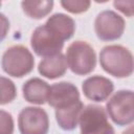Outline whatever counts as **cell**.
I'll use <instances>...</instances> for the list:
<instances>
[{
  "label": "cell",
  "mask_w": 134,
  "mask_h": 134,
  "mask_svg": "<svg viewBox=\"0 0 134 134\" xmlns=\"http://www.w3.org/2000/svg\"><path fill=\"white\" fill-rule=\"evenodd\" d=\"M122 134H133V127L131 126V127H129L126 131H124L122 132Z\"/></svg>",
  "instance_id": "cell-21"
},
{
  "label": "cell",
  "mask_w": 134,
  "mask_h": 134,
  "mask_svg": "<svg viewBox=\"0 0 134 134\" xmlns=\"http://www.w3.org/2000/svg\"><path fill=\"white\" fill-rule=\"evenodd\" d=\"M79 125L81 134H115L105 108L98 105L84 107L80 114Z\"/></svg>",
  "instance_id": "cell-6"
},
{
  "label": "cell",
  "mask_w": 134,
  "mask_h": 134,
  "mask_svg": "<svg viewBox=\"0 0 134 134\" xmlns=\"http://www.w3.org/2000/svg\"><path fill=\"white\" fill-rule=\"evenodd\" d=\"M65 41L47 24L35 28L30 37V46L39 57H52L61 53Z\"/></svg>",
  "instance_id": "cell-5"
},
{
  "label": "cell",
  "mask_w": 134,
  "mask_h": 134,
  "mask_svg": "<svg viewBox=\"0 0 134 134\" xmlns=\"http://www.w3.org/2000/svg\"><path fill=\"white\" fill-rule=\"evenodd\" d=\"M49 27H51L57 34H59L64 41L71 39L75 32V22L74 20L62 13H57L51 15L45 22Z\"/></svg>",
  "instance_id": "cell-14"
},
{
  "label": "cell",
  "mask_w": 134,
  "mask_h": 134,
  "mask_svg": "<svg viewBox=\"0 0 134 134\" xmlns=\"http://www.w3.org/2000/svg\"><path fill=\"white\" fill-rule=\"evenodd\" d=\"M84 108V104L77 103L62 109H55V120L59 127L64 131H72L79 125L80 114Z\"/></svg>",
  "instance_id": "cell-13"
},
{
  "label": "cell",
  "mask_w": 134,
  "mask_h": 134,
  "mask_svg": "<svg viewBox=\"0 0 134 134\" xmlns=\"http://www.w3.org/2000/svg\"><path fill=\"white\" fill-rule=\"evenodd\" d=\"M107 115L119 126H129L134 120V94L132 90L115 92L106 104Z\"/></svg>",
  "instance_id": "cell-4"
},
{
  "label": "cell",
  "mask_w": 134,
  "mask_h": 134,
  "mask_svg": "<svg viewBox=\"0 0 134 134\" xmlns=\"http://www.w3.org/2000/svg\"><path fill=\"white\" fill-rule=\"evenodd\" d=\"M17 97L15 83L8 77L0 75V105H7Z\"/></svg>",
  "instance_id": "cell-16"
},
{
  "label": "cell",
  "mask_w": 134,
  "mask_h": 134,
  "mask_svg": "<svg viewBox=\"0 0 134 134\" xmlns=\"http://www.w3.org/2000/svg\"><path fill=\"white\" fill-rule=\"evenodd\" d=\"M82 90L88 99L102 103L112 94L114 84L108 77L97 74L87 77L82 83Z\"/></svg>",
  "instance_id": "cell-10"
},
{
  "label": "cell",
  "mask_w": 134,
  "mask_h": 134,
  "mask_svg": "<svg viewBox=\"0 0 134 134\" xmlns=\"http://www.w3.org/2000/svg\"><path fill=\"white\" fill-rule=\"evenodd\" d=\"M80 99V92L76 86L70 82H60L49 86L47 103L54 109L69 107Z\"/></svg>",
  "instance_id": "cell-9"
},
{
  "label": "cell",
  "mask_w": 134,
  "mask_h": 134,
  "mask_svg": "<svg viewBox=\"0 0 134 134\" xmlns=\"http://www.w3.org/2000/svg\"><path fill=\"white\" fill-rule=\"evenodd\" d=\"M0 6H1V2H0Z\"/></svg>",
  "instance_id": "cell-22"
},
{
  "label": "cell",
  "mask_w": 134,
  "mask_h": 134,
  "mask_svg": "<svg viewBox=\"0 0 134 134\" xmlns=\"http://www.w3.org/2000/svg\"><path fill=\"white\" fill-rule=\"evenodd\" d=\"M1 67L6 74L13 77H23L34 70L35 59L27 47L13 45L4 51Z\"/></svg>",
  "instance_id": "cell-3"
},
{
  "label": "cell",
  "mask_w": 134,
  "mask_h": 134,
  "mask_svg": "<svg viewBox=\"0 0 134 134\" xmlns=\"http://www.w3.org/2000/svg\"><path fill=\"white\" fill-rule=\"evenodd\" d=\"M68 68L76 75H87L96 66V53L94 48L86 41H74L66 50Z\"/></svg>",
  "instance_id": "cell-2"
},
{
  "label": "cell",
  "mask_w": 134,
  "mask_h": 134,
  "mask_svg": "<svg viewBox=\"0 0 134 134\" xmlns=\"http://www.w3.org/2000/svg\"><path fill=\"white\" fill-rule=\"evenodd\" d=\"M60 3L65 10L71 14L85 13L91 5V2L88 0H63Z\"/></svg>",
  "instance_id": "cell-17"
},
{
  "label": "cell",
  "mask_w": 134,
  "mask_h": 134,
  "mask_svg": "<svg viewBox=\"0 0 134 134\" xmlns=\"http://www.w3.org/2000/svg\"><path fill=\"white\" fill-rule=\"evenodd\" d=\"M114 7L121 12L127 17H132L134 13V1L133 0H127V1H114L113 2Z\"/></svg>",
  "instance_id": "cell-19"
},
{
  "label": "cell",
  "mask_w": 134,
  "mask_h": 134,
  "mask_svg": "<svg viewBox=\"0 0 134 134\" xmlns=\"http://www.w3.org/2000/svg\"><path fill=\"white\" fill-rule=\"evenodd\" d=\"M49 85L40 77H31L22 86V94L26 102L35 105H43L47 100Z\"/></svg>",
  "instance_id": "cell-11"
},
{
  "label": "cell",
  "mask_w": 134,
  "mask_h": 134,
  "mask_svg": "<svg viewBox=\"0 0 134 134\" xmlns=\"http://www.w3.org/2000/svg\"><path fill=\"white\" fill-rule=\"evenodd\" d=\"M100 67L110 75L118 79L128 77L133 73L132 52L122 45H107L99 52Z\"/></svg>",
  "instance_id": "cell-1"
},
{
  "label": "cell",
  "mask_w": 134,
  "mask_h": 134,
  "mask_svg": "<svg viewBox=\"0 0 134 134\" xmlns=\"http://www.w3.org/2000/svg\"><path fill=\"white\" fill-rule=\"evenodd\" d=\"M53 1L52 0H42V1H22L21 7L24 14L36 20L43 19L53 8Z\"/></svg>",
  "instance_id": "cell-15"
},
{
  "label": "cell",
  "mask_w": 134,
  "mask_h": 134,
  "mask_svg": "<svg viewBox=\"0 0 134 134\" xmlns=\"http://www.w3.org/2000/svg\"><path fill=\"white\" fill-rule=\"evenodd\" d=\"M126 28L124 18L111 9L100 12L94 21V31L96 37L105 42L119 39Z\"/></svg>",
  "instance_id": "cell-7"
},
{
  "label": "cell",
  "mask_w": 134,
  "mask_h": 134,
  "mask_svg": "<svg viewBox=\"0 0 134 134\" xmlns=\"http://www.w3.org/2000/svg\"><path fill=\"white\" fill-rule=\"evenodd\" d=\"M68 69L65 55L61 52L59 54L44 58L38 65L39 73L49 80H55L63 76Z\"/></svg>",
  "instance_id": "cell-12"
},
{
  "label": "cell",
  "mask_w": 134,
  "mask_h": 134,
  "mask_svg": "<svg viewBox=\"0 0 134 134\" xmlns=\"http://www.w3.org/2000/svg\"><path fill=\"white\" fill-rule=\"evenodd\" d=\"M9 30V21L7 17L0 13V43L6 38Z\"/></svg>",
  "instance_id": "cell-20"
},
{
  "label": "cell",
  "mask_w": 134,
  "mask_h": 134,
  "mask_svg": "<svg viewBox=\"0 0 134 134\" xmlns=\"http://www.w3.org/2000/svg\"><path fill=\"white\" fill-rule=\"evenodd\" d=\"M15 122L10 113L0 109V134H14Z\"/></svg>",
  "instance_id": "cell-18"
},
{
  "label": "cell",
  "mask_w": 134,
  "mask_h": 134,
  "mask_svg": "<svg viewBox=\"0 0 134 134\" xmlns=\"http://www.w3.org/2000/svg\"><path fill=\"white\" fill-rule=\"evenodd\" d=\"M18 128L21 134H47L49 117L40 107H25L18 116Z\"/></svg>",
  "instance_id": "cell-8"
}]
</instances>
